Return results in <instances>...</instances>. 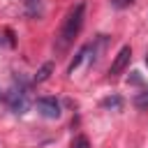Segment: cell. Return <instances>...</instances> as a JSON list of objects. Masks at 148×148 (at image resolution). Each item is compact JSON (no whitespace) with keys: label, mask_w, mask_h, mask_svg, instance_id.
<instances>
[{"label":"cell","mask_w":148,"mask_h":148,"mask_svg":"<svg viewBox=\"0 0 148 148\" xmlns=\"http://www.w3.org/2000/svg\"><path fill=\"white\" fill-rule=\"evenodd\" d=\"M83 18H86V5L79 2V5H74V7L69 9V14L65 16V21H62V25H60V32L56 35V49H58V51H67V49L72 46L74 37H76V35L81 32V28H83Z\"/></svg>","instance_id":"obj_1"},{"label":"cell","mask_w":148,"mask_h":148,"mask_svg":"<svg viewBox=\"0 0 148 148\" xmlns=\"http://www.w3.org/2000/svg\"><path fill=\"white\" fill-rule=\"evenodd\" d=\"M7 106L14 113H25V109H28V90H25L23 83H18V86L14 83L9 88V92H7Z\"/></svg>","instance_id":"obj_2"},{"label":"cell","mask_w":148,"mask_h":148,"mask_svg":"<svg viewBox=\"0 0 148 148\" xmlns=\"http://www.w3.org/2000/svg\"><path fill=\"white\" fill-rule=\"evenodd\" d=\"M37 111L44 118L56 120V118H60V102L56 97H37Z\"/></svg>","instance_id":"obj_3"},{"label":"cell","mask_w":148,"mask_h":148,"mask_svg":"<svg viewBox=\"0 0 148 148\" xmlns=\"http://www.w3.org/2000/svg\"><path fill=\"white\" fill-rule=\"evenodd\" d=\"M130 58H132V49H130V46H123V49L118 51V56L113 58V62H111V67H109V74H111V76H118V74L130 65Z\"/></svg>","instance_id":"obj_4"},{"label":"cell","mask_w":148,"mask_h":148,"mask_svg":"<svg viewBox=\"0 0 148 148\" xmlns=\"http://www.w3.org/2000/svg\"><path fill=\"white\" fill-rule=\"evenodd\" d=\"M23 12H25L28 18H42L44 0H23Z\"/></svg>","instance_id":"obj_5"},{"label":"cell","mask_w":148,"mask_h":148,"mask_svg":"<svg viewBox=\"0 0 148 148\" xmlns=\"http://www.w3.org/2000/svg\"><path fill=\"white\" fill-rule=\"evenodd\" d=\"M51 72H53V62H44V65L37 69V74H35V83H42V81H46V79L51 76Z\"/></svg>","instance_id":"obj_6"},{"label":"cell","mask_w":148,"mask_h":148,"mask_svg":"<svg viewBox=\"0 0 148 148\" xmlns=\"http://www.w3.org/2000/svg\"><path fill=\"white\" fill-rule=\"evenodd\" d=\"M102 106H104V109H111V111H120V109H123V97L111 95V97H106V99L102 102Z\"/></svg>","instance_id":"obj_7"},{"label":"cell","mask_w":148,"mask_h":148,"mask_svg":"<svg viewBox=\"0 0 148 148\" xmlns=\"http://www.w3.org/2000/svg\"><path fill=\"white\" fill-rule=\"evenodd\" d=\"M134 106L136 109H148V90H141L134 95Z\"/></svg>","instance_id":"obj_8"},{"label":"cell","mask_w":148,"mask_h":148,"mask_svg":"<svg viewBox=\"0 0 148 148\" xmlns=\"http://www.w3.org/2000/svg\"><path fill=\"white\" fill-rule=\"evenodd\" d=\"M69 148H90V141H88V136H86V134H79V136H74V139H72Z\"/></svg>","instance_id":"obj_9"},{"label":"cell","mask_w":148,"mask_h":148,"mask_svg":"<svg viewBox=\"0 0 148 148\" xmlns=\"http://www.w3.org/2000/svg\"><path fill=\"white\" fill-rule=\"evenodd\" d=\"M134 0H111V5L116 7V9H125V7H130Z\"/></svg>","instance_id":"obj_10"},{"label":"cell","mask_w":148,"mask_h":148,"mask_svg":"<svg viewBox=\"0 0 148 148\" xmlns=\"http://www.w3.org/2000/svg\"><path fill=\"white\" fill-rule=\"evenodd\" d=\"M132 83H141V76H139V72H132V79H130Z\"/></svg>","instance_id":"obj_11"},{"label":"cell","mask_w":148,"mask_h":148,"mask_svg":"<svg viewBox=\"0 0 148 148\" xmlns=\"http://www.w3.org/2000/svg\"><path fill=\"white\" fill-rule=\"evenodd\" d=\"M146 65H148V56H146Z\"/></svg>","instance_id":"obj_12"}]
</instances>
